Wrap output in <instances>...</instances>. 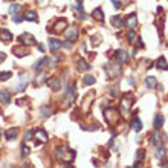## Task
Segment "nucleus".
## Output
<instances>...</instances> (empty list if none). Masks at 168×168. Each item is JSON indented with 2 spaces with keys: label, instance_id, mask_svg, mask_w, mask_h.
<instances>
[{
  "label": "nucleus",
  "instance_id": "16",
  "mask_svg": "<svg viewBox=\"0 0 168 168\" xmlns=\"http://www.w3.org/2000/svg\"><path fill=\"white\" fill-rule=\"evenodd\" d=\"M136 25H138V19H136V14H131L127 17L125 20V26L129 28V29H134L136 28Z\"/></svg>",
  "mask_w": 168,
  "mask_h": 168
},
{
  "label": "nucleus",
  "instance_id": "36",
  "mask_svg": "<svg viewBox=\"0 0 168 168\" xmlns=\"http://www.w3.org/2000/svg\"><path fill=\"white\" fill-rule=\"evenodd\" d=\"M145 157V150H138L136 153V161H142Z\"/></svg>",
  "mask_w": 168,
  "mask_h": 168
},
{
  "label": "nucleus",
  "instance_id": "53",
  "mask_svg": "<svg viewBox=\"0 0 168 168\" xmlns=\"http://www.w3.org/2000/svg\"><path fill=\"white\" fill-rule=\"evenodd\" d=\"M167 48H168V46H167Z\"/></svg>",
  "mask_w": 168,
  "mask_h": 168
},
{
  "label": "nucleus",
  "instance_id": "42",
  "mask_svg": "<svg viewBox=\"0 0 168 168\" xmlns=\"http://www.w3.org/2000/svg\"><path fill=\"white\" fill-rule=\"evenodd\" d=\"M12 20H14V23H20V21L23 20V16H19V14H16V16L12 17Z\"/></svg>",
  "mask_w": 168,
  "mask_h": 168
},
{
  "label": "nucleus",
  "instance_id": "9",
  "mask_svg": "<svg viewBox=\"0 0 168 168\" xmlns=\"http://www.w3.org/2000/svg\"><path fill=\"white\" fill-rule=\"evenodd\" d=\"M34 138L37 139L40 144H44V142H48V133L43 130V129H38V130L34 131Z\"/></svg>",
  "mask_w": 168,
  "mask_h": 168
},
{
  "label": "nucleus",
  "instance_id": "24",
  "mask_svg": "<svg viewBox=\"0 0 168 168\" xmlns=\"http://www.w3.org/2000/svg\"><path fill=\"white\" fill-rule=\"evenodd\" d=\"M17 134H19V130H17V129H9V130L5 133V138H6L8 141H14V139L17 138Z\"/></svg>",
  "mask_w": 168,
  "mask_h": 168
},
{
  "label": "nucleus",
  "instance_id": "18",
  "mask_svg": "<svg viewBox=\"0 0 168 168\" xmlns=\"http://www.w3.org/2000/svg\"><path fill=\"white\" fill-rule=\"evenodd\" d=\"M48 64H49V58H48V57H43L41 60H38L37 63H35L34 69H35V70H41V69H43V67H46Z\"/></svg>",
  "mask_w": 168,
  "mask_h": 168
},
{
  "label": "nucleus",
  "instance_id": "22",
  "mask_svg": "<svg viewBox=\"0 0 168 168\" xmlns=\"http://www.w3.org/2000/svg\"><path fill=\"white\" fill-rule=\"evenodd\" d=\"M116 58H118V61H119L121 64H122V63H127V61H129V54H127L124 49H121V51H118Z\"/></svg>",
  "mask_w": 168,
  "mask_h": 168
},
{
  "label": "nucleus",
  "instance_id": "52",
  "mask_svg": "<svg viewBox=\"0 0 168 168\" xmlns=\"http://www.w3.org/2000/svg\"><path fill=\"white\" fill-rule=\"evenodd\" d=\"M78 2H83V0H78Z\"/></svg>",
  "mask_w": 168,
  "mask_h": 168
},
{
  "label": "nucleus",
  "instance_id": "51",
  "mask_svg": "<svg viewBox=\"0 0 168 168\" xmlns=\"http://www.w3.org/2000/svg\"><path fill=\"white\" fill-rule=\"evenodd\" d=\"M0 136H2V130H0Z\"/></svg>",
  "mask_w": 168,
  "mask_h": 168
},
{
  "label": "nucleus",
  "instance_id": "1",
  "mask_svg": "<svg viewBox=\"0 0 168 168\" xmlns=\"http://www.w3.org/2000/svg\"><path fill=\"white\" fill-rule=\"evenodd\" d=\"M55 157L58 161H64V162H72L75 159V151L69 150L66 147H58L55 150Z\"/></svg>",
  "mask_w": 168,
  "mask_h": 168
},
{
  "label": "nucleus",
  "instance_id": "5",
  "mask_svg": "<svg viewBox=\"0 0 168 168\" xmlns=\"http://www.w3.org/2000/svg\"><path fill=\"white\" fill-rule=\"evenodd\" d=\"M76 98V87L75 86H70L66 92H64V101H66V106H70Z\"/></svg>",
  "mask_w": 168,
  "mask_h": 168
},
{
  "label": "nucleus",
  "instance_id": "7",
  "mask_svg": "<svg viewBox=\"0 0 168 168\" xmlns=\"http://www.w3.org/2000/svg\"><path fill=\"white\" fill-rule=\"evenodd\" d=\"M95 99V92L93 90H90L89 92V96H86L84 98V101H83V104H81V109H83V112H89L90 110V107H92V101Z\"/></svg>",
  "mask_w": 168,
  "mask_h": 168
},
{
  "label": "nucleus",
  "instance_id": "35",
  "mask_svg": "<svg viewBox=\"0 0 168 168\" xmlns=\"http://www.w3.org/2000/svg\"><path fill=\"white\" fill-rule=\"evenodd\" d=\"M11 76H12L11 72H0V79H2V81H6V79H9Z\"/></svg>",
  "mask_w": 168,
  "mask_h": 168
},
{
  "label": "nucleus",
  "instance_id": "12",
  "mask_svg": "<svg viewBox=\"0 0 168 168\" xmlns=\"http://www.w3.org/2000/svg\"><path fill=\"white\" fill-rule=\"evenodd\" d=\"M12 52H14V55L19 57V58L29 54V51H28V48H26L25 44H21V46H14V48H12Z\"/></svg>",
  "mask_w": 168,
  "mask_h": 168
},
{
  "label": "nucleus",
  "instance_id": "29",
  "mask_svg": "<svg viewBox=\"0 0 168 168\" xmlns=\"http://www.w3.org/2000/svg\"><path fill=\"white\" fill-rule=\"evenodd\" d=\"M131 127H133V130L134 131H141V129H142V122H141V119H139V118H134Z\"/></svg>",
  "mask_w": 168,
  "mask_h": 168
},
{
  "label": "nucleus",
  "instance_id": "38",
  "mask_svg": "<svg viewBox=\"0 0 168 168\" xmlns=\"http://www.w3.org/2000/svg\"><path fill=\"white\" fill-rule=\"evenodd\" d=\"M29 154V147L28 145H23L21 147V156H28Z\"/></svg>",
  "mask_w": 168,
  "mask_h": 168
},
{
  "label": "nucleus",
  "instance_id": "32",
  "mask_svg": "<svg viewBox=\"0 0 168 168\" xmlns=\"http://www.w3.org/2000/svg\"><path fill=\"white\" fill-rule=\"evenodd\" d=\"M156 157L157 159H164L165 157V148L164 147H159V148L156 150Z\"/></svg>",
  "mask_w": 168,
  "mask_h": 168
},
{
  "label": "nucleus",
  "instance_id": "43",
  "mask_svg": "<svg viewBox=\"0 0 168 168\" xmlns=\"http://www.w3.org/2000/svg\"><path fill=\"white\" fill-rule=\"evenodd\" d=\"M63 46H64L66 49H70V48H72V41H70V40H67V41H63Z\"/></svg>",
  "mask_w": 168,
  "mask_h": 168
},
{
  "label": "nucleus",
  "instance_id": "41",
  "mask_svg": "<svg viewBox=\"0 0 168 168\" xmlns=\"http://www.w3.org/2000/svg\"><path fill=\"white\" fill-rule=\"evenodd\" d=\"M99 43H101V37H93L92 38V44H93V46H98Z\"/></svg>",
  "mask_w": 168,
  "mask_h": 168
},
{
  "label": "nucleus",
  "instance_id": "3",
  "mask_svg": "<svg viewBox=\"0 0 168 168\" xmlns=\"http://www.w3.org/2000/svg\"><path fill=\"white\" fill-rule=\"evenodd\" d=\"M133 102H134L133 95H131V93L125 95V96L122 98V101H121V112H122V113H129V112H130V109L133 107Z\"/></svg>",
  "mask_w": 168,
  "mask_h": 168
},
{
  "label": "nucleus",
  "instance_id": "17",
  "mask_svg": "<svg viewBox=\"0 0 168 168\" xmlns=\"http://www.w3.org/2000/svg\"><path fill=\"white\" fill-rule=\"evenodd\" d=\"M79 72H86V70H89L90 69V66H89V63L84 60V58H78V67H76Z\"/></svg>",
  "mask_w": 168,
  "mask_h": 168
},
{
  "label": "nucleus",
  "instance_id": "31",
  "mask_svg": "<svg viewBox=\"0 0 168 168\" xmlns=\"http://www.w3.org/2000/svg\"><path fill=\"white\" fill-rule=\"evenodd\" d=\"M40 113H41V116H43V118H48V116H51V107H49V106H44V107H41Z\"/></svg>",
  "mask_w": 168,
  "mask_h": 168
},
{
  "label": "nucleus",
  "instance_id": "46",
  "mask_svg": "<svg viewBox=\"0 0 168 168\" xmlns=\"http://www.w3.org/2000/svg\"><path fill=\"white\" fill-rule=\"evenodd\" d=\"M138 46H139V48H144V43H142V38H138Z\"/></svg>",
  "mask_w": 168,
  "mask_h": 168
},
{
  "label": "nucleus",
  "instance_id": "45",
  "mask_svg": "<svg viewBox=\"0 0 168 168\" xmlns=\"http://www.w3.org/2000/svg\"><path fill=\"white\" fill-rule=\"evenodd\" d=\"M110 95H112L113 98H115V96H118V89H116V87L110 89Z\"/></svg>",
  "mask_w": 168,
  "mask_h": 168
},
{
  "label": "nucleus",
  "instance_id": "15",
  "mask_svg": "<svg viewBox=\"0 0 168 168\" xmlns=\"http://www.w3.org/2000/svg\"><path fill=\"white\" fill-rule=\"evenodd\" d=\"M61 46H63V43H61L58 38H49V49H51V51L57 52Z\"/></svg>",
  "mask_w": 168,
  "mask_h": 168
},
{
  "label": "nucleus",
  "instance_id": "47",
  "mask_svg": "<svg viewBox=\"0 0 168 168\" xmlns=\"http://www.w3.org/2000/svg\"><path fill=\"white\" fill-rule=\"evenodd\" d=\"M5 58H6V55L2 52V54H0V63H2V61H5Z\"/></svg>",
  "mask_w": 168,
  "mask_h": 168
},
{
  "label": "nucleus",
  "instance_id": "23",
  "mask_svg": "<svg viewBox=\"0 0 168 168\" xmlns=\"http://www.w3.org/2000/svg\"><path fill=\"white\" fill-rule=\"evenodd\" d=\"M156 67L157 69H162V70H168V63H167V60H165V57H161L156 61Z\"/></svg>",
  "mask_w": 168,
  "mask_h": 168
},
{
  "label": "nucleus",
  "instance_id": "13",
  "mask_svg": "<svg viewBox=\"0 0 168 168\" xmlns=\"http://www.w3.org/2000/svg\"><path fill=\"white\" fill-rule=\"evenodd\" d=\"M23 20H28V21H38V16L34 9H28L25 11L23 14Z\"/></svg>",
  "mask_w": 168,
  "mask_h": 168
},
{
  "label": "nucleus",
  "instance_id": "48",
  "mask_svg": "<svg viewBox=\"0 0 168 168\" xmlns=\"http://www.w3.org/2000/svg\"><path fill=\"white\" fill-rule=\"evenodd\" d=\"M38 51H40V52H44V46H43V44H38Z\"/></svg>",
  "mask_w": 168,
  "mask_h": 168
},
{
  "label": "nucleus",
  "instance_id": "50",
  "mask_svg": "<svg viewBox=\"0 0 168 168\" xmlns=\"http://www.w3.org/2000/svg\"><path fill=\"white\" fill-rule=\"evenodd\" d=\"M38 3H43V2H44V0H37Z\"/></svg>",
  "mask_w": 168,
  "mask_h": 168
},
{
  "label": "nucleus",
  "instance_id": "49",
  "mask_svg": "<svg viewBox=\"0 0 168 168\" xmlns=\"http://www.w3.org/2000/svg\"><path fill=\"white\" fill-rule=\"evenodd\" d=\"M129 84H130V86H134V79H133V78H129Z\"/></svg>",
  "mask_w": 168,
  "mask_h": 168
},
{
  "label": "nucleus",
  "instance_id": "2",
  "mask_svg": "<svg viewBox=\"0 0 168 168\" xmlns=\"http://www.w3.org/2000/svg\"><path fill=\"white\" fill-rule=\"evenodd\" d=\"M104 116H106V121H107L112 127H115V125L121 121V115H119V112H118L116 109H113V107L106 109V110H104Z\"/></svg>",
  "mask_w": 168,
  "mask_h": 168
},
{
  "label": "nucleus",
  "instance_id": "33",
  "mask_svg": "<svg viewBox=\"0 0 168 168\" xmlns=\"http://www.w3.org/2000/svg\"><path fill=\"white\" fill-rule=\"evenodd\" d=\"M127 40H129V43H133V41L136 40V32H134L133 29H130V32L127 34Z\"/></svg>",
  "mask_w": 168,
  "mask_h": 168
},
{
  "label": "nucleus",
  "instance_id": "39",
  "mask_svg": "<svg viewBox=\"0 0 168 168\" xmlns=\"http://www.w3.org/2000/svg\"><path fill=\"white\" fill-rule=\"evenodd\" d=\"M32 136H34V131L28 130L26 133H25V139H26V141H28V139H32Z\"/></svg>",
  "mask_w": 168,
  "mask_h": 168
},
{
  "label": "nucleus",
  "instance_id": "44",
  "mask_svg": "<svg viewBox=\"0 0 168 168\" xmlns=\"http://www.w3.org/2000/svg\"><path fill=\"white\" fill-rule=\"evenodd\" d=\"M112 3H113V6H115L116 9L121 8V2H119V0H112Z\"/></svg>",
  "mask_w": 168,
  "mask_h": 168
},
{
  "label": "nucleus",
  "instance_id": "21",
  "mask_svg": "<svg viewBox=\"0 0 168 168\" xmlns=\"http://www.w3.org/2000/svg\"><path fill=\"white\" fill-rule=\"evenodd\" d=\"M150 142H151L154 147L161 145V142H162V141H161V133H159V130H157V129H156V131L151 134V141H150Z\"/></svg>",
  "mask_w": 168,
  "mask_h": 168
},
{
  "label": "nucleus",
  "instance_id": "20",
  "mask_svg": "<svg viewBox=\"0 0 168 168\" xmlns=\"http://www.w3.org/2000/svg\"><path fill=\"white\" fill-rule=\"evenodd\" d=\"M48 86L52 89V90H60V79L57 76H52L51 79H48Z\"/></svg>",
  "mask_w": 168,
  "mask_h": 168
},
{
  "label": "nucleus",
  "instance_id": "27",
  "mask_svg": "<svg viewBox=\"0 0 168 168\" xmlns=\"http://www.w3.org/2000/svg\"><path fill=\"white\" fill-rule=\"evenodd\" d=\"M145 86H147L148 89H154V87L157 86L156 78H154V76H147V78H145Z\"/></svg>",
  "mask_w": 168,
  "mask_h": 168
},
{
  "label": "nucleus",
  "instance_id": "28",
  "mask_svg": "<svg viewBox=\"0 0 168 168\" xmlns=\"http://www.w3.org/2000/svg\"><path fill=\"white\" fill-rule=\"evenodd\" d=\"M92 17L95 20H99V21H104V14H102V9H99V8H96L93 12H92Z\"/></svg>",
  "mask_w": 168,
  "mask_h": 168
},
{
  "label": "nucleus",
  "instance_id": "37",
  "mask_svg": "<svg viewBox=\"0 0 168 168\" xmlns=\"http://www.w3.org/2000/svg\"><path fill=\"white\" fill-rule=\"evenodd\" d=\"M43 76H44V74L41 72V74H40V76H37V78H35V81H34V86H40V84L43 83V79H41Z\"/></svg>",
  "mask_w": 168,
  "mask_h": 168
},
{
  "label": "nucleus",
  "instance_id": "14",
  "mask_svg": "<svg viewBox=\"0 0 168 168\" xmlns=\"http://www.w3.org/2000/svg\"><path fill=\"white\" fill-rule=\"evenodd\" d=\"M0 40H2V41H5V43H9V41L12 40V34H11L8 29L2 28V29H0Z\"/></svg>",
  "mask_w": 168,
  "mask_h": 168
},
{
  "label": "nucleus",
  "instance_id": "40",
  "mask_svg": "<svg viewBox=\"0 0 168 168\" xmlns=\"http://www.w3.org/2000/svg\"><path fill=\"white\" fill-rule=\"evenodd\" d=\"M72 8H74V11H79V12L83 11V6H81V2H78V3H76V5H74Z\"/></svg>",
  "mask_w": 168,
  "mask_h": 168
},
{
  "label": "nucleus",
  "instance_id": "19",
  "mask_svg": "<svg viewBox=\"0 0 168 168\" xmlns=\"http://www.w3.org/2000/svg\"><path fill=\"white\" fill-rule=\"evenodd\" d=\"M0 102H3V104L11 102V95H9V92L6 89H2L0 90Z\"/></svg>",
  "mask_w": 168,
  "mask_h": 168
},
{
  "label": "nucleus",
  "instance_id": "6",
  "mask_svg": "<svg viewBox=\"0 0 168 168\" xmlns=\"http://www.w3.org/2000/svg\"><path fill=\"white\" fill-rule=\"evenodd\" d=\"M19 41L21 44H25V46H34L35 44V37L32 35V34H29V32H25V34H21L19 37Z\"/></svg>",
  "mask_w": 168,
  "mask_h": 168
},
{
  "label": "nucleus",
  "instance_id": "30",
  "mask_svg": "<svg viewBox=\"0 0 168 168\" xmlns=\"http://www.w3.org/2000/svg\"><path fill=\"white\" fill-rule=\"evenodd\" d=\"M95 83H96L95 76H92V75H86V76H84V84H86V86H93Z\"/></svg>",
  "mask_w": 168,
  "mask_h": 168
},
{
  "label": "nucleus",
  "instance_id": "11",
  "mask_svg": "<svg viewBox=\"0 0 168 168\" xmlns=\"http://www.w3.org/2000/svg\"><path fill=\"white\" fill-rule=\"evenodd\" d=\"M64 35L67 40H70V41H75L76 38H78V29L76 28H67V29H64Z\"/></svg>",
  "mask_w": 168,
  "mask_h": 168
},
{
  "label": "nucleus",
  "instance_id": "25",
  "mask_svg": "<svg viewBox=\"0 0 168 168\" xmlns=\"http://www.w3.org/2000/svg\"><path fill=\"white\" fill-rule=\"evenodd\" d=\"M164 121H165L164 115H156V118H154V129L159 130V129L164 125Z\"/></svg>",
  "mask_w": 168,
  "mask_h": 168
},
{
  "label": "nucleus",
  "instance_id": "10",
  "mask_svg": "<svg viewBox=\"0 0 168 168\" xmlns=\"http://www.w3.org/2000/svg\"><path fill=\"white\" fill-rule=\"evenodd\" d=\"M28 86V75H21L20 76V83L17 86H14V92H23Z\"/></svg>",
  "mask_w": 168,
  "mask_h": 168
},
{
  "label": "nucleus",
  "instance_id": "8",
  "mask_svg": "<svg viewBox=\"0 0 168 168\" xmlns=\"http://www.w3.org/2000/svg\"><path fill=\"white\" fill-rule=\"evenodd\" d=\"M66 28H67V21H66L64 19H60V20H57V23L52 26V32H55V34H61Z\"/></svg>",
  "mask_w": 168,
  "mask_h": 168
},
{
  "label": "nucleus",
  "instance_id": "4",
  "mask_svg": "<svg viewBox=\"0 0 168 168\" xmlns=\"http://www.w3.org/2000/svg\"><path fill=\"white\" fill-rule=\"evenodd\" d=\"M121 63L118 61V64H107L106 66V70H107V74L110 78H115V76H119L121 72H122V67L119 66Z\"/></svg>",
  "mask_w": 168,
  "mask_h": 168
},
{
  "label": "nucleus",
  "instance_id": "34",
  "mask_svg": "<svg viewBox=\"0 0 168 168\" xmlns=\"http://www.w3.org/2000/svg\"><path fill=\"white\" fill-rule=\"evenodd\" d=\"M19 9H20V5H19V3H14V5H11V6H9V12H11V14H16V12H19Z\"/></svg>",
  "mask_w": 168,
  "mask_h": 168
},
{
  "label": "nucleus",
  "instance_id": "26",
  "mask_svg": "<svg viewBox=\"0 0 168 168\" xmlns=\"http://www.w3.org/2000/svg\"><path fill=\"white\" fill-rule=\"evenodd\" d=\"M112 25L115 28H121L122 25H124V19L121 17V16H113L112 17Z\"/></svg>",
  "mask_w": 168,
  "mask_h": 168
}]
</instances>
